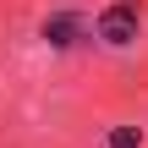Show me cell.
<instances>
[{
    "mask_svg": "<svg viewBox=\"0 0 148 148\" xmlns=\"http://www.w3.org/2000/svg\"><path fill=\"white\" fill-rule=\"evenodd\" d=\"M137 22H143V16H137V0H115V5H104V11H99V22H93V27H99V38H104V44H115V49H121V44H132V38H137Z\"/></svg>",
    "mask_w": 148,
    "mask_h": 148,
    "instance_id": "cell-1",
    "label": "cell"
},
{
    "mask_svg": "<svg viewBox=\"0 0 148 148\" xmlns=\"http://www.w3.org/2000/svg\"><path fill=\"white\" fill-rule=\"evenodd\" d=\"M82 33H88L82 11H49V16L38 22V38H44L49 49H71V44H77Z\"/></svg>",
    "mask_w": 148,
    "mask_h": 148,
    "instance_id": "cell-2",
    "label": "cell"
},
{
    "mask_svg": "<svg viewBox=\"0 0 148 148\" xmlns=\"http://www.w3.org/2000/svg\"><path fill=\"white\" fill-rule=\"evenodd\" d=\"M104 148H143V132H137V126H115V132L104 137Z\"/></svg>",
    "mask_w": 148,
    "mask_h": 148,
    "instance_id": "cell-3",
    "label": "cell"
}]
</instances>
